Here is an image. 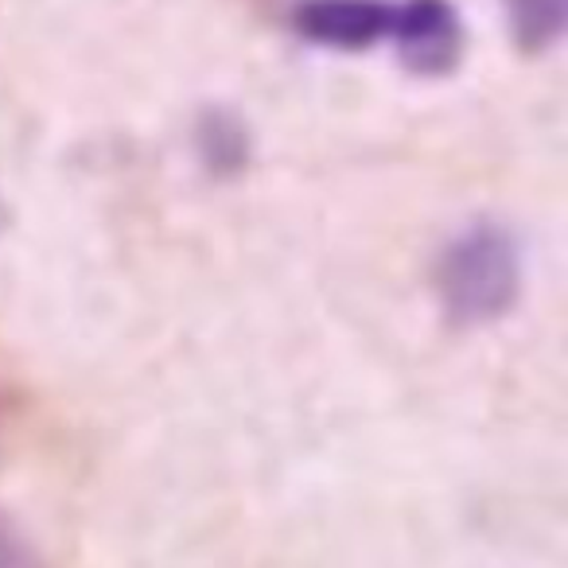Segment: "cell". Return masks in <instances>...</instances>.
Listing matches in <instances>:
<instances>
[{"label":"cell","instance_id":"obj_1","mask_svg":"<svg viewBox=\"0 0 568 568\" xmlns=\"http://www.w3.org/2000/svg\"><path fill=\"white\" fill-rule=\"evenodd\" d=\"M521 293L518 237L498 222H471L436 261V296L456 327L503 320Z\"/></svg>","mask_w":568,"mask_h":568},{"label":"cell","instance_id":"obj_2","mask_svg":"<svg viewBox=\"0 0 568 568\" xmlns=\"http://www.w3.org/2000/svg\"><path fill=\"white\" fill-rule=\"evenodd\" d=\"M389 43L413 74L440 79L464 55V28L448 0H402Z\"/></svg>","mask_w":568,"mask_h":568},{"label":"cell","instance_id":"obj_3","mask_svg":"<svg viewBox=\"0 0 568 568\" xmlns=\"http://www.w3.org/2000/svg\"><path fill=\"white\" fill-rule=\"evenodd\" d=\"M394 0H304L296 9V32L316 48L366 51L394 40Z\"/></svg>","mask_w":568,"mask_h":568},{"label":"cell","instance_id":"obj_4","mask_svg":"<svg viewBox=\"0 0 568 568\" xmlns=\"http://www.w3.org/2000/svg\"><path fill=\"white\" fill-rule=\"evenodd\" d=\"M195 144L199 156H203V168L211 175H219V180L242 175L250 168V129L230 110H206L199 118Z\"/></svg>","mask_w":568,"mask_h":568},{"label":"cell","instance_id":"obj_5","mask_svg":"<svg viewBox=\"0 0 568 568\" xmlns=\"http://www.w3.org/2000/svg\"><path fill=\"white\" fill-rule=\"evenodd\" d=\"M568 0H506L510 32L521 51H545L565 32Z\"/></svg>","mask_w":568,"mask_h":568},{"label":"cell","instance_id":"obj_6","mask_svg":"<svg viewBox=\"0 0 568 568\" xmlns=\"http://www.w3.org/2000/svg\"><path fill=\"white\" fill-rule=\"evenodd\" d=\"M0 568H51L36 541L0 510Z\"/></svg>","mask_w":568,"mask_h":568},{"label":"cell","instance_id":"obj_7","mask_svg":"<svg viewBox=\"0 0 568 568\" xmlns=\"http://www.w3.org/2000/svg\"><path fill=\"white\" fill-rule=\"evenodd\" d=\"M12 413H17V397H12V386H9V382L0 378V436L9 433Z\"/></svg>","mask_w":568,"mask_h":568},{"label":"cell","instance_id":"obj_8","mask_svg":"<svg viewBox=\"0 0 568 568\" xmlns=\"http://www.w3.org/2000/svg\"><path fill=\"white\" fill-rule=\"evenodd\" d=\"M9 222H12V214H9V206H4V199H0V234L9 230Z\"/></svg>","mask_w":568,"mask_h":568}]
</instances>
